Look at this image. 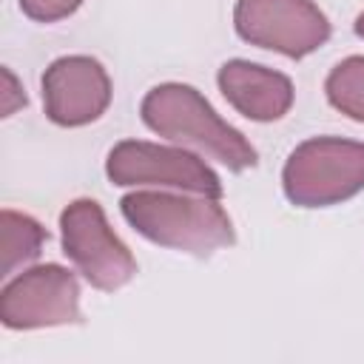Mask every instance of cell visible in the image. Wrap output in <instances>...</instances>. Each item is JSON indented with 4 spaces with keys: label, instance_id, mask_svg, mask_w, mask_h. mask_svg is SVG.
<instances>
[{
    "label": "cell",
    "instance_id": "6",
    "mask_svg": "<svg viewBox=\"0 0 364 364\" xmlns=\"http://www.w3.org/2000/svg\"><path fill=\"white\" fill-rule=\"evenodd\" d=\"M233 28L245 43L290 60L318 51L333 34L327 14L313 0H236Z\"/></svg>",
    "mask_w": 364,
    "mask_h": 364
},
{
    "label": "cell",
    "instance_id": "9",
    "mask_svg": "<svg viewBox=\"0 0 364 364\" xmlns=\"http://www.w3.org/2000/svg\"><path fill=\"white\" fill-rule=\"evenodd\" d=\"M216 82L228 105H233L245 119H253V122L282 119L296 100V88L287 74L250 60L222 63Z\"/></svg>",
    "mask_w": 364,
    "mask_h": 364
},
{
    "label": "cell",
    "instance_id": "2",
    "mask_svg": "<svg viewBox=\"0 0 364 364\" xmlns=\"http://www.w3.org/2000/svg\"><path fill=\"white\" fill-rule=\"evenodd\" d=\"M122 219L148 242L191 253L210 256L236 242L233 219L213 196L188 191H134L119 199Z\"/></svg>",
    "mask_w": 364,
    "mask_h": 364
},
{
    "label": "cell",
    "instance_id": "5",
    "mask_svg": "<svg viewBox=\"0 0 364 364\" xmlns=\"http://www.w3.org/2000/svg\"><path fill=\"white\" fill-rule=\"evenodd\" d=\"M60 242L77 273L102 293H114L136 276L131 247L114 233L97 199L82 196L63 208Z\"/></svg>",
    "mask_w": 364,
    "mask_h": 364
},
{
    "label": "cell",
    "instance_id": "12",
    "mask_svg": "<svg viewBox=\"0 0 364 364\" xmlns=\"http://www.w3.org/2000/svg\"><path fill=\"white\" fill-rule=\"evenodd\" d=\"M80 6L82 0H20V11L34 23H60Z\"/></svg>",
    "mask_w": 364,
    "mask_h": 364
},
{
    "label": "cell",
    "instance_id": "4",
    "mask_svg": "<svg viewBox=\"0 0 364 364\" xmlns=\"http://www.w3.org/2000/svg\"><path fill=\"white\" fill-rule=\"evenodd\" d=\"M105 176L119 188H165L222 199L219 173L205 156L182 145H159L148 139H122L105 156Z\"/></svg>",
    "mask_w": 364,
    "mask_h": 364
},
{
    "label": "cell",
    "instance_id": "11",
    "mask_svg": "<svg viewBox=\"0 0 364 364\" xmlns=\"http://www.w3.org/2000/svg\"><path fill=\"white\" fill-rule=\"evenodd\" d=\"M327 102L353 122H364V54L338 60L324 80Z\"/></svg>",
    "mask_w": 364,
    "mask_h": 364
},
{
    "label": "cell",
    "instance_id": "7",
    "mask_svg": "<svg viewBox=\"0 0 364 364\" xmlns=\"http://www.w3.org/2000/svg\"><path fill=\"white\" fill-rule=\"evenodd\" d=\"M0 321L6 330H43L80 324V282L54 262L11 276L0 290Z\"/></svg>",
    "mask_w": 364,
    "mask_h": 364
},
{
    "label": "cell",
    "instance_id": "14",
    "mask_svg": "<svg viewBox=\"0 0 364 364\" xmlns=\"http://www.w3.org/2000/svg\"><path fill=\"white\" fill-rule=\"evenodd\" d=\"M353 28H355V34H358V37L364 40V11H361V14L355 17V23H353Z\"/></svg>",
    "mask_w": 364,
    "mask_h": 364
},
{
    "label": "cell",
    "instance_id": "13",
    "mask_svg": "<svg viewBox=\"0 0 364 364\" xmlns=\"http://www.w3.org/2000/svg\"><path fill=\"white\" fill-rule=\"evenodd\" d=\"M0 74H3V114L0 117H11L17 108H26V91H23V85H20V80L14 77V71L9 68V65H3L0 68Z\"/></svg>",
    "mask_w": 364,
    "mask_h": 364
},
{
    "label": "cell",
    "instance_id": "1",
    "mask_svg": "<svg viewBox=\"0 0 364 364\" xmlns=\"http://www.w3.org/2000/svg\"><path fill=\"white\" fill-rule=\"evenodd\" d=\"M139 117L156 136L208 156L233 173L259 165V154L250 139L228 119H222L205 94L188 82L154 85L139 102Z\"/></svg>",
    "mask_w": 364,
    "mask_h": 364
},
{
    "label": "cell",
    "instance_id": "10",
    "mask_svg": "<svg viewBox=\"0 0 364 364\" xmlns=\"http://www.w3.org/2000/svg\"><path fill=\"white\" fill-rule=\"evenodd\" d=\"M0 228H3V279L17 276L26 270L48 242V230L28 213L3 208L0 210Z\"/></svg>",
    "mask_w": 364,
    "mask_h": 364
},
{
    "label": "cell",
    "instance_id": "8",
    "mask_svg": "<svg viewBox=\"0 0 364 364\" xmlns=\"http://www.w3.org/2000/svg\"><path fill=\"white\" fill-rule=\"evenodd\" d=\"M46 117L60 128H82L97 122L114 97L105 65L88 54L57 57L40 77Z\"/></svg>",
    "mask_w": 364,
    "mask_h": 364
},
{
    "label": "cell",
    "instance_id": "3",
    "mask_svg": "<svg viewBox=\"0 0 364 364\" xmlns=\"http://www.w3.org/2000/svg\"><path fill=\"white\" fill-rule=\"evenodd\" d=\"M282 191L296 208H333L364 191V142L310 136L299 142L282 168Z\"/></svg>",
    "mask_w": 364,
    "mask_h": 364
}]
</instances>
